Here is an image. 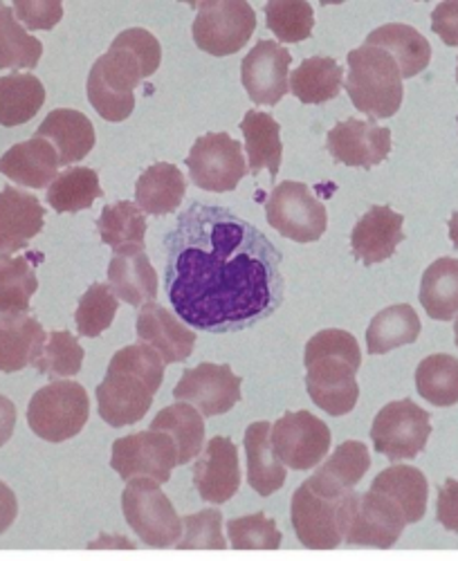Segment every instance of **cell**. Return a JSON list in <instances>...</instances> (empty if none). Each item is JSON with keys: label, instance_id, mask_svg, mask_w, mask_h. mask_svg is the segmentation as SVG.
Returning a JSON list of instances; mask_svg holds the SVG:
<instances>
[{"label": "cell", "instance_id": "52", "mask_svg": "<svg viewBox=\"0 0 458 561\" xmlns=\"http://www.w3.org/2000/svg\"><path fill=\"white\" fill-rule=\"evenodd\" d=\"M16 427V407L8 396H0V447L8 445Z\"/></svg>", "mask_w": 458, "mask_h": 561}, {"label": "cell", "instance_id": "32", "mask_svg": "<svg viewBox=\"0 0 458 561\" xmlns=\"http://www.w3.org/2000/svg\"><path fill=\"white\" fill-rule=\"evenodd\" d=\"M153 432L167 434L178 449V465H187L201 456L205 445V417L187 402H175L158 411L151 420Z\"/></svg>", "mask_w": 458, "mask_h": 561}, {"label": "cell", "instance_id": "9", "mask_svg": "<svg viewBox=\"0 0 458 561\" xmlns=\"http://www.w3.org/2000/svg\"><path fill=\"white\" fill-rule=\"evenodd\" d=\"M265 216L272 229L295 243H314L327 233L329 214L308 184L284 180L272 190L265 203Z\"/></svg>", "mask_w": 458, "mask_h": 561}, {"label": "cell", "instance_id": "14", "mask_svg": "<svg viewBox=\"0 0 458 561\" xmlns=\"http://www.w3.org/2000/svg\"><path fill=\"white\" fill-rule=\"evenodd\" d=\"M175 465V443L162 432L147 430L113 443L111 467L126 483L133 479H151L162 485L171 479Z\"/></svg>", "mask_w": 458, "mask_h": 561}, {"label": "cell", "instance_id": "22", "mask_svg": "<svg viewBox=\"0 0 458 561\" xmlns=\"http://www.w3.org/2000/svg\"><path fill=\"white\" fill-rule=\"evenodd\" d=\"M43 225L45 207L36 196L16 186L0 192V256L27 248Z\"/></svg>", "mask_w": 458, "mask_h": 561}, {"label": "cell", "instance_id": "31", "mask_svg": "<svg viewBox=\"0 0 458 561\" xmlns=\"http://www.w3.org/2000/svg\"><path fill=\"white\" fill-rule=\"evenodd\" d=\"M371 490L387 494L404 512L407 524H419L425 517L430 485L419 467L391 465L376 477Z\"/></svg>", "mask_w": 458, "mask_h": 561}, {"label": "cell", "instance_id": "37", "mask_svg": "<svg viewBox=\"0 0 458 561\" xmlns=\"http://www.w3.org/2000/svg\"><path fill=\"white\" fill-rule=\"evenodd\" d=\"M421 304L436 321H449L458 314V259L443 256L425 270Z\"/></svg>", "mask_w": 458, "mask_h": 561}, {"label": "cell", "instance_id": "15", "mask_svg": "<svg viewBox=\"0 0 458 561\" xmlns=\"http://www.w3.org/2000/svg\"><path fill=\"white\" fill-rule=\"evenodd\" d=\"M243 380L227 364L203 362L182 373L173 389V398L187 402L205 417L222 415L241 402Z\"/></svg>", "mask_w": 458, "mask_h": 561}, {"label": "cell", "instance_id": "46", "mask_svg": "<svg viewBox=\"0 0 458 561\" xmlns=\"http://www.w3.org/2000/svg\"><path fill=\"white\" fill-rule=\"evenodd\" d=\"M229 546L234 550H279L282 533L277 522L265 517V512H254L248 517L229 519L227 524Z\"/></svg>", "mask_w": 458, "mask_h": 561}, {"label": "cell", "instance_id": "20", "mask_svg": "<svg viewBox=\"0 0 458 561\" xmlns=\"http://www.w3.org/2000/svg\"><path fill=\"white\" fill-rule=\"evenodd\" d=\"M135 333L142 344L151 346L164 364L190 359L196 348V333L160 304H147L137 312Z\"/></svg>", "mask_w": 458, "mask_h": 561}, {"label": "cell", "instance_id": "19", "mask_svg": "<svg viewBox=\"0 0 458 561\" xmlns=\"http://www.w3.org/2000/svg\"><path fill=\"white\" fill-rule=\"evenodd\" d=\"M194 485L205 503L222 505L241 488L239 447L232 438L214 436L194 462Z\"/></svg>", "mask_w": 458, "mask_h": 561}, {"label": "cell", "instance_id": "29", "mask_svg": "<svg viewBox=\"0 0 458 561\" xmlns=\"http://www.w3.org/2000/svg\"><path fill=\"white\" fill-rule=\"evenodd\" d=\"M108 286L117 299L140 308L153 304L158 297V272L145 252L113 256L108 265Z\"/></svg>", "mask_w": 458, "mask_h": 561}, {"label": "cell", "instance_id": "34", "mask_svg": "<svg viewBox=\"0 0 458 561\" xmlns=\"http://www.w3.org/2000/svg\"><path fill=\"white\" fill-rule=\"evenodd\" d=\"M421 317L409 304H396L380 310L366 329V351L385 355L393 348L414 344L421 335Z\"/></svg>", "mask_w": 458, "mask_h": 561}, {"label": "cell", "instance_id": "26", "mask_svg": "<svg viewBox=\"0 0 458 561\" xmlns=\"http://www.w3.org/2000/svg\"><path fill=\"white\" fill-rule=\"evenodd\" d=\"M366 45H376V48L389 53L396 59L402 79L421 75L432 61L430 41L416 27L404 23H391L374 30L366 36Z\"/></svg>", "mask_w": 458, "mask_h": 561}, {"label": "cell", "instance_id": "30", "mask_svg": "<svg viewBox=\"0 0 458 561\" xmlns=\"http://www.w3.org/2000/svg\"><path fill=\"white\" fill-rule=\"evenodd\" d=\"M98 229L102 241L113 250L115 256L145 252L147 216L130 201L106 205L98 220Z\"/></svg>", "mask_w": 458, "mask_h": 561}, {"label": "cell", "instance_id": "36", "mask_svg": "<svg viewBox=\"0 0 458 561\" xmlns=\"http://www.w3.org/2000/svg\"><path fill=\"white\" fill-rule=\"evenodd\" d=\"M45 104V88L38 77L14 72L0 77V126L27 124Z\"/></svg>", "mask_w": 458, "mask_h": 561}, {"label": "cell", "instance_id": "50", "mask_svg": "<svg viewBox=\"0 0 458 561\" xmlns=\"http://www.w3.org/2000/svg\"><path fill=\"white\" fill-rule=\"evenodd\" d=\"M432 30L449 48H458V0L436 5L432 12Z\"/></svg>", "mask_w": 458, "mask_h": 561}, {"label": "cell", "instance_id": "47", "mask_svg": "<svg viewBox=\"0 0 458 561\" xmlns=\"http://www.w3.org/2000/svg\"><path fill=\"white\" fill-rule=\"evenodd\" d=\"M180 550H227L229 543L222 537V514L216 507H207L182 519Z\"/></svg>", "mask_w": 458, "mask_h": 561}, {"label": "cell", "instance_id": "12", "mask_svg": "<svg viewBox=\"0 0 458 561\" xmlns=\"http://www.w3.org/2000/svg\"><path fill=\"white\" fill-rule=\"evenodd\" d=\"M272 451L284 467L308 472L331 449V430L310 411H288L272 425Z\"/></svg>", "mask_w": 458, "mask_h": 561}, {"label": "cell", "instance_id": "16", "mask_svg": "<svg viewBox=\"0 0 458 561\" xmlns=\"http://www.w3.org/2000/svg\"><path fill=\"white\" fill-rule=\"evenodd\" d=\"M293 55L277 41H259L241 64V81L259 106H277L290 88Z\"/></svg>", "mask_w": 458, "mask_h": 561}, {"label": "cell", "instance_id": "39", "mask_svg": "<svg viewBox=\"0 0 458 561\" xmlns=\"http://www.w3.org/2000/svg\"><path fill=\"white\" fill-rule=\"evenodd\" d=\"M27 256H0V314H21L30 310V301L38 290V278Z\"/></svg>", "mask_w": 458, "mask_h": 561}, {"label": "cell", "instance_id": "45", "mask_svg": "<svg viewBox=\"0 0 458 561\" xmlns=\"http://www.w3.org/2000/svg\"><path fill=\"white\" fill-rule=\"evenodd\" d=\"M119 299L113 295L111 286L106 284H93L85 295L79 299L75 321L77 331L81 337H100L104 331L113 325V319L117 314Z\"/></svg>", "mask_w": 458, "mask_h": 561}, {"label": "cell", "instance_id": "33", "mask_svg": "<svg viewBox=\"0 0 458 561\" xmlns=\"http://www.w3.org/2000/svg\"><path fill=\"white\" fill-rule=\"evenodd\" d=\"M241 130L245 135V149H248V167L252 175H259L261 169H267L272 180L279 175L282 169V126L270 113L248 111Z\"/></svg>", "mask_w": 458, "mask_h": 561}, {"label": "cell", "instance_id": "55", "mask_svg": "<svg viewBox=\"0 0 458 561\" xmlns=\"http://www.w3.org/2000/svg\"><path fill=\"white\" fill-rule=\"evenodd\" d=\"M456 81H458V61H456Z\"/></svg>", "mask_w": 458, "mask_h": 561}, {"label": "cell", "instance_id": "41", "mask_svg": "<svg viewBox=\"0 0 458 561\" xmlns=\"http://www.w3.org/2000/svg\"><path fill=\"white\" fill-rule=\"evenodd\" d=\"M371 467L369 447L359 440L342 443L324 465H319L314 477L342 492H355V485L364 479Z\"/></svg>", "mask_w": 458, "mask_h": 561}, {"label": "cell", "instance_id": "7", "mask_svg": "<svg viewBox=\"0 0 458 561\" xmlns=\"http://www.w3.org/2000/svg\"><path fill=\"white\" fill-rule=\"evenodd\" d=\"M90 417V400L79 382L55 380L38 389L27 404L30 430L48 443H66L81 434Z\"/></svg>", "mask_w": 458, "mask_h": 561}, {"label": "cell", "instance_id": "1", "mask_svg": "<svg viewBox=\"0 0 458 561\" xmlns=\"http://www.w3.org/2000/svg\"><path fill=\"white\" fill-rule=\"evenodd\" d=\"M164 252V293L190 329L245 331L284 304V254L225 207L190 205L167 233Z\"/></svg>", "mask_w": 458, "mask_h": 561}, {"label": "cell", "instance_id": "40", "mask_svg": "<svg viewBox=\"0 0 458 561\" xmlns=\"http://www.w3.org/2000/svg\"><path fill=\"white\" fill-rule=\"evenodd\" d=\"M41 57L43 43L16 21L12 8L0 3V70H34Z\"/></svg>", "mask_w": 458, "mask_h": 561}, {"label": "cell", "instance_id": "21", "mask_svg": "<svg viewBox=\"0 0 458 561\" xmlns=\"http://www.w3.org/2000/svg\"><path fill=\"white\" fill-rule=\"evenodd\" d=\"M404 218L391 207L374 205L351 231L353 256L364 265H376L391 259L398 245L404 241Z\"/></svg>", "mask_w": 458, "mask_h": 561}, {"label": "cell", "instance_id": "42", "mask_svg": "<svg viewBox=\"0 0 458 561\" xmlns=\"http://www.w3.org/2000/svg\"><path fill=\"white\" fill-rule=\"evenodd\" d=\"M416 389L434 407H454L458 402V357L436 353L416 368Z\"/></svg>", "mask_w": 458, "mask_h": 561}, {"label": "cell", "instance_id": "25", "mask_svg": "<svg viewBox=\"0 0 458 561\" xmlns=\"http://www.w3.org/2000/svg\"><path fill=\"white\" fill-rule=\"evenodd\" d=\"M48 333L30 312L0 314V370L19 373L25 366H34Z\"/></svg>", "mask_w": 458, "mask_h": 561}, {"label": "cell", "instance_id": "3", "mask_svg": "<svg viewBox=\"0 0 458 561\" xmlns=\"http://www.w3.org/2000/svg\"><path fill=\"white\" fill-rule=\"evenodd\" d=\"M164 359L147 344L117 351L95 391L104 423L115 430L140 423L164 382Z\"/></svg>", "mask_w": 458, "mask_h": 561}, {"label": "cell", "instance_id": "51", "mask_svg": "<svg viewBox=\"0 0 458 561\" xmlns=\"http://www.w3.org/2000/svg\"><path fill=\"white\" fill-rule=\"evenodd\" d=\"M19 517V501L14 490L0 481V535L8 533Z\"/></svg>", "mask_w": 458, "mask_h": 561}, {"label": "cell", "instance_id": "4", "mask_svg": "<svg viewBox=\"0 0 458 561\" xmlns=\"http://www.w3.org/2000/svg\"><path fill=\"white\" fill-rule=\"evenodd\" d=\"M304 366L306 391L319 409L335 417L355 409L359 400L357 370L362 366V351L351 333L329 329L310 337Z\"/></svg>", "mask_w": 458, "mask_h": 561}, {"label": "cell", "instance_id": "28", "mask_svg": "<svg viewBox=\"0 0 458 561\" xmlns=\"http://www.w3.org/2000/svg\"><path fill=\"white\" fill-rule=\"evenodd\" d=\"M187 182L182 171L169 162L149 167L135 182V205L145 214L167 216L173 214L185 201Z\"/></svg>", "mask_w": 458, "mask_h": 561}, {"label": "cell", "instance_id": "13", "mask_svg": "<svg viewBox=\"0 0 458 561\" xmlns=\"http://www.w3.org/2000/svg\"><path fill=\"white\" fill-rule=\"evenodd\" d=\"M187 167L192 182L203 192L214 194L234 192L248 173L243 147L227 133H207L198 137L187 156Z\"/></svg>", "mask_w": 458, "mask_h": 561}, {"label": "cell", "instance_id": "38", "mask_svg": "<svg viewBox=\"0 0 458 561\" xmlns=\"http://www.w3.org/2000/svg\"><path fill=\"white\" fill-rule=\"evenodd\" d=\"M104 196L100 173L85 167H70L57 175L48 190V203L57 214H77L93 207Z\"/></svg>", "mask_w": 458, "mask_h": 561}, {"label": "cell", "instance_id": "43", "mask_svg": "<svg viewBox=\"0 0 458 561\" xmlns=\"http://www.w3.org/2000/svg\"><path fill=\"white\" fill-rule=\"evenodd\" d=\"M265 21L279 41L301 43L312 34L314 12L306 0H272L265 5Z\"/></svg>", "mask_w": 458, "mask_h": 561}, {"label": "cell", "instance_id": "8", "mask_svg": "<svg viewBox=\"0 0 458 561\" xmlns=\"http://www.w3.org/2000/svg\"><path fill=\"white\" fill-rule=\"evenodd\" d=\"M122 512L130 530L149 548H175L182 537V519L160 483L133 479L122 492Z\"/></svg>", "mask_w": 458, "mask_h": 561}, {"label": "cell", "instance_id": "17", "mask_svg": "<svg viewBox=\"0 0 458 561\" xmlns=\"http://www.w3.org/2000/svg\"><path fill=\"white\" fill-rule=\"evenodd\" d=\"M327 149L335 162L374 169L391 153V130L374 119H344L329 130Z\"/></svg>", "mask_w": 458, "mask_h": 561}, {"label": "cell", "instance_id": "11", "mask_svg": "<svg viewBox=\"0 0 458 561\" xmlns=\"http://www.w3.org/2000/svg\"><path fill=\"white\" fill-rule=\"evenodd\" d=\"M432 415L414 400L385 404L371 425L374 449L389 460L416 458L432 436Z\"/></svg>", "mask_w": 458, "mask_h": 561}, {"label": "cell", "instance_id": "49", "mask_svg": "<svg viewBox=\"0 0 458 561\" xmlns=\"http://www.w3.org/2000/svg\"><path fill=\"white\" fill-rule=\"evenodd\" d=\"M436 519L445 530L458 535V479H447L440 485L436 501Z\"/></svg>", "mask_w": 458, "mask_h": 561}, {"label": "cell", "instance_id": "53", "mask_svg": "<svg viewBox=\"0 0 458 561\" xmlns=\"http://www.w3.org/2000/svg\"><path fill=\"white\" fill-rule=\"evenodd\" d=\"M449 239H451L454 248L458 250V211L449 218Z\"/></svg>", "mask_w": 458, "mask_h": 561}, {"label": "cell", "instance_id": "18", "mask_svg": "<svg viewBox=\"0 0 458 561\" xmlns=\"http://www.w3.org/2000/svg\"><path fill=\"white\" fill-rule=\"evenodd\" d=\"M404 512L382 492L369 488V492L359 494L355 517L344 537L346 546L359 548H391L404 530Z\"/></svg>", "mask_w": 458, "mask_h": 561}, {"label": "cell", "instance_id": "27", "mask_svg": "<svg viewBox=\"0 0 458 561\" xmlns=\"http://www.w3.org/2000/svg\"><path fill=\"white\" fill-rule=\"evenodd\" d=\"M272 425L267 420L252 423L245 432V458H248V483L259 496H272L284 488L288 472L272 451Z\"/></svg>", "mask_w": 458, "mask_h": 561}, {"label": "cell", "instance_id": "5", "mask_svg": "<svg viewBox=\"0 0 458 561\" xmlns=\"http://www.w3.org/2000/svg\"><path fill=\"white\" fill-rule=\"evenodd\" d=\"M357 492H342L319 481H304L290 503V519L297 539L310 550H335L344 543L357 510Z\"/></svg>", "mask_w": 458, "mask_h": 561}, {"label": "cell", "instance_id": "54", "mask_svg": "<svg viewBox=\"0 0 458 561\" xmlns=\"http://www.w3.org/2000/svg\"><path fill=\"white\" fill-rule=\"evenodd\" d=\"M454 340H456V348H458V317L454 321Z\"/></svg>", "mask_w": 458, "mask_h": 561}, {"label": "cell", "instance_id": "44", "mask_svg": "<svg viewBox=\"0 0 458 561\" xmlns=\"http://www.w3.org/2000/svg\"><path fill=\"white\" fill-rule=\"evenodd\" d=\"M83 364V348L68 331H53L45 342L34 368L53 380L75 378Z\"/></svg>", "mask_w": 458, "mask_h": 561}, {"label": "cell", "instance_id": "35", "mask_svg": "<svg viewBox=\"0 0 458 561\" xmlns=\"http://www.w3.org/2000/svg\"><path fill=\"white\" fill-rule=\"evenodd\" d=\"M344 68L331 57H310L290 75V90L301 104H327L340 95Z\"/></svg>", "mask_w": 458, "mask_h": 561}, {"label": "cell", "instance_id": "10", "mask_svg": "<svg viewBox=\"0 0 458 561\" xmlns=\"http://www.w3.org/2000/svg\"><path fill=\"white\" fill-rule=\"evenodd\" d=\"M256 30V14L243 0L198 3L192 34L198 48L211 57H227L243 50Z\"/></svg>", "mask_w": 458, "mask_h": 561}, {"label": "cell", "instance_id": "48", "mask_svg": "<svg viewBox=\"0 0 458 561\" xmlns=\"http://www.w3.org/2000/svg\"><path fill=\"white\" fill-rule=\"evenodd\" d=\"M14 14L27 30H53L64 16V5L59 0H45V3H30V0H16Z\"/></svg>", "mask_w": 458, "mask_h": 561}, {"label": "cell", "instance_id": "23", "mask_svg": "<svg viewBox=\"0 0 458 561\" xmlns=\"http://www.w3.org/2000/svg\"><path fill=\"white\" fill-rule=\"evenodd\" d=\"M34 137L48 139L59 153V167H70L93 151L95 126L79 111L57 108L41 122Z\"/></svg>", "mask_w": 458, "mask_h": 561}, {"label": "cell", "instance_id": "24", "mask_svg": "<svg viewBox=\"0 0 458 561\" xmlns=\"http://www.w3.org/2000/svg\"><path fill=\"white\" fill-rule=\"evenodd\" d=\"M0 173L30 190H45L59 175V153L48 139L32 137L0 158Z\"/></svg>", "mask_w": 458, "mask_h": 561}, {"label": "cell", "instance_id": "6", "mask_svg": "<svg viewBox=\"0 0 458 561\" xmlns=\"http://www.w3.org/2000/svg\"><path fill=\"white\" fill-rule=\"evenodd\" d=\"M346 92L353 106L374 122L389 119L402 104V75L396 59L376 45H359L346 57Z\"/></svg>", "mask_w": 458, "mask_h": 561}, {"label": "cell", "instance_id": "2", "mask_svg": "<svg viewBox=\"0 0 458 561\" xmlns=\"http://www.w3.org/2000/svg\"><path fill=\"white\" fill-rule=\"evenodd\" d=\"M162 64L160 41L142 27L115 36L88 77V102L106 119L124 122L135 108V88Z\"/></svg>", "mask_w": 458, "mask_h": 561}]
</instances>
